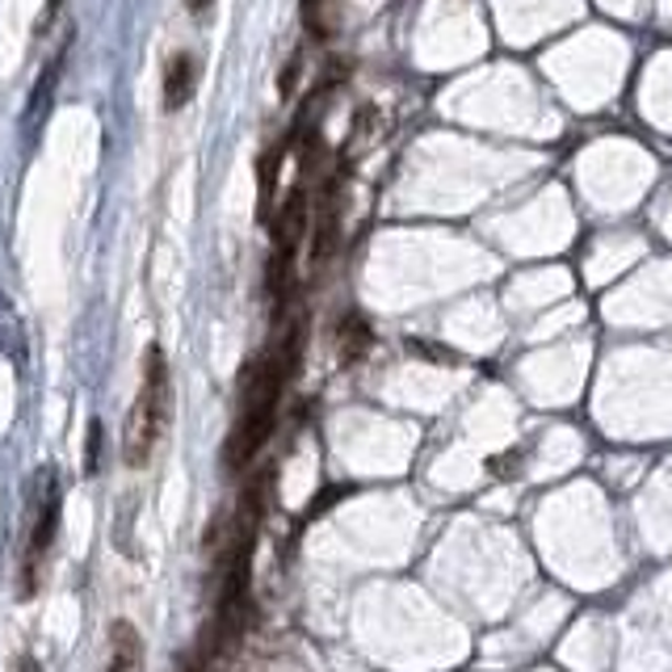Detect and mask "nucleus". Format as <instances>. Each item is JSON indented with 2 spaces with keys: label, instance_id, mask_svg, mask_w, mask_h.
Returning a JSON list of instances; mask_svg holds the SVG:
<instances>
[{
  "label": "nucleus",
  "instance_id": "5",
  "mask_svg": "<svg viewBox=\"0 0 672 672\" xmlns=\"http://www.w3.org/2000/svg\"><path fill=\"white\" fill-rule=\"evenodd\" d=\"M198 76H202V68H198V59H193L190 51H177V55L168 59V68H165V110L168 114H177V110L190 105L193 93H198Z\"/></svg>",
  "mask_w": 672,
  "mask_h": 672
},
{
  "label": "nucleus",
  "instance_id": "7",
  "mask_svg": "<svg viewBox=\"0 0 672 672\" xmlns=\"http://www.w3.org/2000/svg\"><path fill=\"white\" fill-rule=\"evenodd\" d=\"M336 345H340V361H361L374 345V333L358 312H349L336 324Z\"/></svg>",
  "mask_w": 672,
  "mask_h": 672
},
{
  "label": "nucleus",
  "instance_id": "3",
  "mask_svg": "<svg viewBox=\"0 0 672 672\" xmlns=\"http://www.w3.org/2000/svg\"><path fill=\"white\" fill-rule=\"evenodd\" d=\"M59 508H64V496H59V480L47 471V483H43V501L34 508V526H30V538H25L22 551V597H34L38 593V580H43V568L51 559V547H55V534H59Z\"/></svg>",
  "mask_w": 672,
  "mask_h": 672
},
{
  "label": "nucleus",
  "instance_id": "4",
  "mask_svg": "<svg viewBox=\"0 0 672 672\" xmlns=\"http://www.w3.org/2000/svg\"><path fill=\"white\" fill-rule=\"evenodd\" d=\"M101 672H147L144 635L126 618H119L105 635V669Z\"/></svg>",
  "mask_w": 672,
  "mask_h": 672
},
{
  "label": "nucleus",
  "instance_id": "10",
  "mask_svg": "<svg viewBox=\"0 0 672 672\" xmlns=\"http://www.w3.org/2000/svg\"><path fill=\"white\" fill-rule=\"evenodd\" d=\"M101 467V421H89V437H85V475H97Z\"/></svg>",
  "mask_w": 672,
  "mask_h": 672
},
{
  "label": "nucleus",
  "instance_id": "11",
  "mask_svg": "<svg viewBox=\"0 0 672 672\" xmlns=\"http://www.w3.org/2000/svg\"><path fill=\"white\" fill-rule=\"evenodd\" d=\"M340 496H349V488H328V492H320V496H315V501L307 504V522H312V517H320V513H324L328 504L340 501Z\"/></svg>",
  "mask_w": 672,
  "mask_h": 672
},
{
  "label": "nucleus",
  "instance_id": "12",
  "mask_svg": "<svg viewBox=\"0 0 672 672\" xmlns=\"http://www.w3.org/2000/svg\"><path fill=\"white\" fill-rule=\"evenodd\" d=\"M294 76H299V55L290 59V64H287V72H282V93H290V89H294Z\"/></svg>",
  "mask_w": 672,
  "mask_h": 672
},
{
  "label": "nucleus",
  "instance_id": "1",
  "mask_svg": "<svg viewBox=\"0 0 672 672\" xmlns=\"http://www.w3.org/2000/svg\"><path fill=\"white\" fill-rule=\"evenodd\" d=\"M299 358V333H290L287 345L269 349L261 361L248 366L240 387V412L227 437V471H244L253 458L261 455V446L269 441V433L278 425V408H282V391Z\"/></svg>",
  "mask_w": 672,
  "mask_h": 672
},
{
  "label": "nucleus",
  "instance_id": "14",
  "mask_svg": "<svg viewBox=\"0 0 672 672\" xmlns=\"http://www.w3.org/2000/svg\"><path fill=\"white\" fill-rule=\"evenodd\" d=\"M186 4H190V13H206L215 0H186Z\"/></svg>",
  "mask_w": 672,
  "mask_h": 672
},
{
  "label": "nucleus",
  "instance_id": "9",
  "mask_svg": "<svg viewBox=\"0 0 672 672\" xmlns=\"http://www.w3.org/2000/svg\"><path fill=\"white\" fill-rule=\"evenodd\" d=\"M282 156H287V147L273 144L265 152L261 160H257V186H261V219H273V190H278V172H282Z\"/></svg>",
  "mask_w": 672,
  "mask_h": 672
},
{
  "label": "nucleus",
  "instance_id": "6",
  "mask_svg": "<svg viewBox=\"0 0 672 672\" xmlns=\"http://www.w3.org/2000/svg\"><path fill=\"white\" fill-rule=\"evenodd\" d=\"M299 18H303V30L312 34L315 43H328L340 30V0H303Z\"/></svg>",
  "mask_w": 672,
  "mask_h": 672
},
{
  "label": "nucleus",
  "instance_id": "2",
  "mask_svg": "<svg viewBox=\"0 0 672 672\" xmlns=\"http://www.w3.org/2000/svg\"><path fill=\"white\" fill-rule=\"evenodd\" d=\"M172 421V374H168V358L160 345H152L144 358V374H139V391L131 400L126 425H122V462L131 471L147 467Z\"/></svg>",
  "mask_w": 672,
  "mask_h": 672
},
{
  "label": "nucleus",
  "instance_id": "8",
  "mask_svg": "<svg viewBox=\"0 0 672 672\" xmlns=\"http://www.w3.org/2000/svg\"><path fill=\"white\" fill-rule=\"evenodd\" d=\"M59 76H64V51L51 59L47 72L38 76V85H34V93H30V105H25V126H38V119H47L51 97H55V85H59Z\"/></svg>",
  "mask_w": 672,
  "mask_h": 672
},
{
  "label": "nucleus",
  "instance_id": "13",
  "mask_svg": "<svg viewBox=\"0 0 672 672\" xmlns=\"http://www.w3.org/2000/svg\"><path fill=\"white\" fill-rule=\"evenodd\" d=\"M13 672H47L34 656H18V664H13Z\"/></svg>",
  "mask_w": 672,
  "mask_h": 672
}]
</instances>
